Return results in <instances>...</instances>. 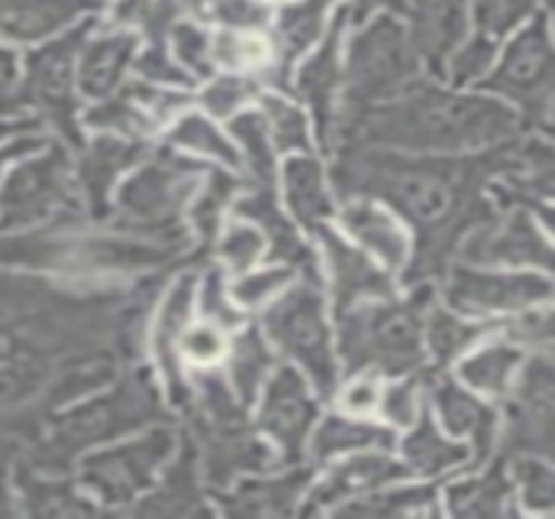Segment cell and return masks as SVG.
I'll return each mask as SVG.
<instances>
[{
    "instance_id": "e575fe53",
    "label": "cell",
    "mask_w": 555,
    "mask_h": 519,
    "mask_svg": "<svg viewBox=\"0 0 555 519\" xmlns=\"http://www.w3.org/2000/svg\"><path fill=\"white\" fill-rule=\"evenodd\" d=\"M384 432L364 426L361 419H328L315 439H312V452L319 462H328L335 455H345V452H358V449H367L371 442H380Z\"/></svg>"
},
{
    "instance_id": "2e32d148",
    "label": "cell",
    "mask_w": 555,
    "mask_h": 519,
    "mask_svg": "<svg viewBox=\"0 0 555 519\" xmlns=\"http://www.w3.org/2000/svg\"><path fill=\"white\" fill-rule=\"evenodd\" d=\"M306 488V471L280 478H247L218 491V510L231 517H283Z\"/></svg>"
},
{
    "instance_id": "4dcf8cb0",
    "label": "cell",
    "mask_w": 555,
    "mask_h": 519,
    "mask_svg": "<svg viewBox=\"0 0 555 519\" xmlns=\"http://www.w3.org/2000/svg\"><path fill=\"white\" fill-rule=\"evenodd\" d=\"M400 471L387 462V458H377V455H358L345 465H338L332 471V478L322 484L319 491V504H332L338 497H351V494H364L371 488H380L387 481H393Z\"/></svg>"
},
{
    "instance_id": "cb8c5ba5",
    "label": "cell",
    "mask_w": 555,
    "mask_h": 519,
    "mask_svg": "<svg viewBox=\"0 0 555 519\" xmlns=\"http://www.w3.org/2000/svg\"><path fill=\"white\" fill-rule=\"evenodd\" d=\"M338 81H341V65H338V23H335V29L325 36L322 49L299 68V78H296V91L315 111L322 127L328 124Z\"/></svg>"
},
{
    "instance_id": "ab89813d",
    "label": "cell",
    "mask_w": 555,
    "mask_h": 519,
    "mask_svg": "<svg viewBox=\"0 0 555 519\" xmlns=\"http://www.w3.org/2000/svg\"><path fill=\"white\" fill-rule=\"evenodd\" d=\"M133 72H137V78L153 81V85H172V88L192 85L185 68L172 59L169 42H146V49L137 52V59H133Z\"/></svg>"
},
{
    "instance_id": "d6a6232c",
    "label": "cell",
    "mask_w": 555,
    "mask_h": 519,
    "mask_svg": "<svg viewBox=\"0 0 555 519\" xmlns=\"http://www.w3.org/2000/svg\"><path fill=\"white\" fill-rule=\"evenodd\" d=\"M211 39L208 29L195 20H179L169 33V52L172 59L185 68V75L195 78H211L215 55H211Z\"/></svg>"
},
{
    "instance_id": "e0dca14e",
    "label": "cell",
    "mask_w": 555,
    "mask_h": 519,
    "mask_svg": "<svg viewBox=\"0 0 555 519\" xmlns=\"http://www.w3.org/2000/svg\"><path fill=\"white\" fill-rule=\"evenodd\" d=\"M498 85L514 94H540L555 85V49L543 26L527 29L504 55Z\"/></svg>"
},
{
    "instance_id": "5bb4252c",
    "label": "cell",
    "mask_w": 555,
    "mask_h": 519,
    "mask_svg": "<svg viewBox=\"0 0 555 519\" xmlns=\"http://www.w3.org/2000/svg\"><path fill=\"white\" fill-rule=\"evenodd\" d=\"M328 29V0H293L273 16V68L267 72L263 81L270 85H286L289 65L309 52Z\"/></svg>"
},
{
    "instance_id": "603a6c76",
    "label": "cell",
    "mask_w": 555,
    "mask_h": 519,
    "mask_svg": "<svg viewBox=\"0 0 555 519\" xmlns=\"http://www.w3.org/2000/svg\"><path fill=\"white\" fill-rule=\"evenodd\" d=\"M169 146H176L179 153H192L205 163L228 166V169L241 166V153L231 140V133H224L208 114L185 111L182 117H176L169 124Z\"/></svg>"
},
{
    "instance_id": "8d00e7d4",
    "label": "cell",
    "mask_w": 555,
    "mask_h": 519,
    "mask_svg": "<svg viewBox=\"0 0 555 519\" xmlns=\"http://www.w3.org/2000/svg\"><path fill=\"white\" fill-rule=\"evenodd\" d=\"M198 312H202L205 322H211L218 328L241 325V306L234 302L231 286H228L221 267H208L202 273V283H198Z\"/></svg>"
},
{
    "instance_id": "6da1fadb",
    "label": "cell",
    "mask_w": 555,
    "mask_h": 519,
    "mask_svg": "<svg viewBox=\"0 0 555 519\" xmlns=\"http://www.w3.org/2000/svg\"><path fill=\"white\" fill-rule=\"evenodd\" d=\"M163 419L166 406L156 384L150 380L146 371L130 367L117 374L104 393L55 410L46 419L39 439L26 449L20 465L42 475H68L75 458H81L94 445L117 442L140 429L159 426Z\"/></svg>"
},
{
    "instance_id": "d590c367",
    "label": "cell",
    "mask_w": 555,
    "mask_h": 519,
    "mask_svg": "<svg viewBox=\"0 0 555 519\" xmlns=\"http://www.w3.org/2000/svg\"><path fill=\"white\" fill-rule=\"evenodd\" d=\"M202 16L231 33H263L273 23L267 0H208Z\"/></svg>"
},
{
    "instance_id": "484cf974",
    "label": "cell",
    "mask_w": 555,
    "mask_h": 519,
    "mask_svg": "<svg viewBox=\"0 0 555 519\" xmlns=\"http://www.w3.org/2000/svg\"><path fill=\"white\" fill-rule=\"evenodd\" d=\"M231 140L241 153V166H247V185H273L276 179V146L260 111H241L231 117Z\"/></svg>"
},
{
    "instance_id": "9c48e42d",
    "label": "cell",
    "mask_w": 555,
    "mask_h": 519,
    "mask_svg": "<svg viewBox=\"0 0 555 519\" xmlns=\"http://www.w3.org/2000/svg\"><path fill=\"white\" fill-rule=\"evenodd\" d=\"M192 309H195V270L185 267L176 273L172 286L163 293L153 319V335H150V351L156 361V371L166 380V393L172 406L185 410L192 384L182 377V358H179V338L192 325Z\"/></svg>"
},
{
    "instance_id": "3957f363",
    "label": "cell",
    "mask_w": 555,
    "mask_h": 519,
    "mask_svg": "<svg viewBox=\"0 0 555 519\" xmlns=\"http://www.w3.org/2000/svg\"><path fill=\"white\" fill-rule=\"evenodd\" d=\"M205 169L208 163L182 156L176 146L150 150L146 159L124 179L107 224L143 237L189 241L182 215L189 198L198 192Z\"/></svg>"
},
{
    "instance_id": "7bdbcfd3",
    "label": "cell",
    "mask_w": 555,
    "mask_h": 519,
    "mask_svg": "<svg viewBox=\"0 0 555 519\" xmlns=\"http://www.w3.org/2000/svg\"><path fill=\"white\" fill-rule=\"evenodd\" d=\"M380 406H384V413H387L393 423H400V426H410L413 416H416V410H413V393H410L406 387L387 390V397H380Z\"/></svg>"
},
{
    "instance_id": "836d02e7",
    "label": "cell",
    "mask_w": 555,
    "mask_h": 519,
    "mask_svg": "<svg viewBox=\"0 0 555 519\" xmlns=\"http://www.w3.org/2000/svg\"><path fill=\"white\" fill-rule=\"evenodd\" d=\"M263 250H267V237H263V231H260L254 221H247V218L231 221L224 231H218V241H215L218 260H221L228 270H234V273H247V270L263 257Z\"/></svg>"
},
{
    "instance_id": "8992f818",
    "label": "cell",
    "mask_w": 555,
    "mask_h": 519,
    "mask_svg": "<svg viewBox=\"0 0 555 519\" xmlns=\"http://www.w3.org/2000/svg\"><path fill=\"white\" fill-rule=\"evenodd\" d=\"M263 335L289 361H296L319 390H328L335 384L332 338L325 325L322 293L312 276L299 286H286L270 306H263Z\"/></svg>"
},
{
    "instance_id": "7a4b0ae2",
    "label": "cell",
    "mask_w": 555,
    "mask_h": 519,
    "mask_svg": "<svg viewBox=\"0 0 555 519\" xmlns=\"http://www.w3.org/2000/svg\"><path fill=\"white\" fill-rule=\"evenodd\" d=\"M185 413L189 436L198 449L202 475L211 494L231 488L247 471L270 468V452L254 436L244 416V403L231 390L228 377L215 374L211 367L202 371L192 384Z\"/></svg>"
},
{
    "instance_id": "f1b7e54d",
    "label": "cell",
    "mask_w": 555,
    "mask_h": 519,
    "mask_svg": "<svg viewBox=\"0 0 555 519\" xmlns=\"http://www.w3.org/2000/svg\"><path fill=\"white\" fill-rule=\"evenodd\" d=\"M260 117L270 130L276 153H309L312 127L299 104L283 94H260Z\"/></svg>"
},
{
    "instance_id": "30bf717a",
    "label": "cell",
    "mask_w": 555,
    "mask_h": 519,
    "mask_svg": "<svg viewBox=\"0 0 555 519\" xmlns=\"http://www.w3.org/2000/svg\"><path fill=\"white\" fill-rule=\"evenodd\" d=\"M182 452L179 458L159 471V478L153 481V488L130 507L133 517H205L208 507V494H205V475H202V462H198V449L192 442V436L182 439Z\"/></svg>"
},
{
    "instance_id": "f546056e",
    "label": "cell",
    "mask_w": 555,
    "mask_h": 519,
    "mask_svg": "<svg viewBox=\"0 0 555 519\" xmlns=\"http://www.w3.org/2000/svg\"><path fill=\"white\" fill-rule=\"evenodd\" d=\"M387 192L393 195V202H400L413 218L433 221L439 215H446L449 208V185L429 172H400V176H387Z\"/></svg>"
},
{
    "instance_id": "5b68a950",
    "label": "cell",
    "mask_w": 555,
    "mask_h": 519,
    "mask_svg": "<svg viewBox=\"0 0 555 519\" xmlns=\"http://www.w3.org/2000/svg\"><path fill=\"white\" fill-rule=\"evenodd\" d=\"M176 449V432L169 426H150L143 436L85 452L78 462V488L101 507H133L159 478Z\"/></svg>"
},
{
    "instance_id": "60d3db41",
    "label": "cell",
    "mask_w": 555,
    "mask_h": 519,
    "mask_svg": "<svg viewBox=\"0 0 555 519\" xmlns=\"http://www.w3.org/2000/svg\"><path fill=\"white\" fill-rule=\"evenodd\" d=\"M514 354L507 351H485L481 358H475L468 367H465V377L475 384V387H485V390H494L507 374H511V364Z\"/></svg>"
},
{
    "instance_id": "7402d4cb",
    "label": "cell",
    "mask_w": 555,
    "mask_h": 519,
    "mask_svg": "<svg viewBox=\"0 0 555 519\" xmlns=\"http://www.w3.org/2000/svg\"><path fill=\"white\" fill-rule=\"evenodd\" d=\"M228 384L237 393V400L244 406H250L257 400V393L263 390V384L273 374V351L267 345V338L260 335V328H244L237 332V338L228 345Z\"/></svg>"
},
{
    "instance_id": "83f0119b",
    "label": "cell",
    "mask_w": 555,
    "mask_h": 519,
    "mask_svg": "<svg viewBox=\"0 0 555 519\" xmlns=\"http://www.w3.org/2000/svg\"><path fill=\"white\" fill-rule=\"evenodd\" d=\"M111 20L130 33H143L146 42H169L172 26L182 20V0H107Z\"/></svg>"
},
{
    "instance_id": "44dd1931",
    "label": "cell",
    "mask_w": 555,
    "mask_h": 519,
    "mask_svg": "<svg viewBox=\"0 0 555 519\" xmlns=\"http://www.w3.org/2000/svg\"><path fill=\"white\" fill-rule=\"evenodd\" d=\"M341 221H345V231L387 267H400L406 260V234L390 211L371 202H354L345 208Z\"/></svg>"
},
{
    "instance_id": "ba28073f",
    "label": "cell",
    "mask_w": 555,
    "mask_h": 519,
    "mask_svg": "<svg viewBox=\"0 0 555 519\" xmlns=\"http://www.w3.org/2000/svg\"><path fill=\"white\" fill-rule=\"evenodd\" d=\"M315 423V400L309 393V384L293 371H273L263 384V400L257 410V429L280 449L286 462H296L309 429Z\"/></svg>"
},
{
    "instance_id": "9a60e30c",
    "label": "cell",
    "mask_w": 555,
    "mask_h": 519,
    "mask_svg": "<svg viewBox=\"0 0 555 519\" xmlns=\"http://www.w3.org/2000/svg\"><path fill=\"white\" fill-rule=\"evenodd\" d=\"M13 501L29 517H91L98 510L68 475H42L23 465L13 471Z\"/></svg>"
},
{
    "instance_id": "d4e9b609",
    "label": "cell",
    "mask_w": 555,
    "mask_h": 519,
    "mask_svg": "<svg viewBox=\"0 0 555 519\" xmlns=\"http://www.w3.org/2000/svg\"><path fill=\"white\" fill-rule=\"evenodd\" d=\"M81 120H85V127H91L98 133H117V137H130V140H146L156 130V120L140 107V101L133 98L127 81L114 94L94 101Z\"/></svg>"
},
{
    "instance_id": "1f68e13d",
    "label": "cell",
    "mask_w": 555,
    "mask_h": 519,
    "mask_svg": "<svg viewBox=\"0 0 555 519\" xmlns=\"http://www.w3.org/2000/svg\"><path fill=\"white\" fill-rule=\"evenodd\" d=\"M260 94V78L257 75H241V72H224V75H211V81L202 91V107L211 117H234L241 114L254 98Z\"/></svg>"
},
{
    "instance_id": "ffe728a7",
    "label": "cell",
    "mask_w": 555,
    "mask_h": 519,
    "mask_svg": "<svg viewBox=\"0 0 555 519\" xmlns=\"http://www.w3.org/2000/svg\"><path fill=\"white\" fill-rule=\"evenodd\" d=\"M322 244H325V257H328V270H332V283H335V306L345 312L351 302L364 299V296H377L384 293V276L377 273V267L354 250L351 244H345L341 237H335L328 228L319 231Z\"/></svg>"
},
{
    "instance_id": "4316f807",
    "label": "cell",
    "mask_w": 555,
    "mask_h": 519,
    "mask_svg": "<svg viewBox=\"0 0 555 519\" xmlns=\"http://www.w3.org/2000/svg\"><path fill=\"white\" fill-rule=\"evenodd\" d=\"M211 55H215V65L228 72H241V75H257L260 85L276 59L273 39H263L260 33H231V29H221L211 39Z\"/></svg>"
},
{
    "instance_id": "d6986e66",
    "label": "cell",
    "mask_w": 555,
    "mask_h": 519,
    "mask_svg": "<svg viewBox=\"0 0 555 519\" xmlns=\"http://www.w3.org/2000/svg\"><path fill=\"white\" fill-rule=\"evenodd\" d=\"M247 182H241L234 176V169L228 166H208L205 176H202V189L189 208V231L195 237V247L202 254H208L218 241V231H221V218L224 211L237 202V195L244 192Z\"/></svg>"
},
{
    "instance_id": "277c9868",
    "label": "cell",
    "mask_w": 555,
    "mask_h": 519,
    "mask_svg": "<svg viewBox=\"0 0 555 519\" xmlns=\"http://www.w3.org/2000/svg\"><path fill=\"white\" fill-rule=\"evenodd\" d=\"M85 215L75 189L72 150L59 140L16 163L0 179V231H29L59 218ZM88 218V215H85Z\"/></svg>"
},
{
    "instance_id": "ac0fdd59",
    "label": "cell",
    "mask_w": 555,
    "mask_h": 519,
    "mask_svg": "<svg viewBox=\"0 0 555 519\" xmlns=\"http://www.w3.org/2000/svg\"><path fill=\"white\" fill-rule=\"evenodd\" d=\"M283 192L293 218L306 224L309 231H322L325 221L332 218V195L325 185V172L319 159L309 153H296L283 166Z\"/></svg>"
},
{
    "instance_id": "7c38bea8",
    "label": "cell",
    "mask_w": 555,
    "mask_h": 519,
    "mask_svg": "<svg viewBox=\"0 0 555 519\" xmlns=\"http://www.w3.org/2000/svg\"><path fill=\"white\" fill-rule=\"evenodd\" d=\"M104 0H0V36L36 46L101 10Z\"/></svg>"
},
{
    "instance_id": "b9f144b4",
    "label": "cell",
    "mask_w": 555,
    "mask_h": 519,
    "mask_svg": "<svg viewBox=\"0 0 555 519\" xmlns=\"http://www.w3.org/2000/svg\"><path fill=\"white\" fill-rule=\"evenodd\" d=\"M341 406H345V413H351V416H367V413H374V410L380 406V387H377L374 380H358V384H351V387L345 390Z\"/></svg>"
},
{
    "instance_id": "52a82bcc",
    "label": "cell",
    "mask_w": 555,
    "mask_h": 519,
    "mask_svg": "<svg viewBox=\"0 0 555 519\" xmlns=\"http://www.w3.org/2000/svg\"><path fill=\"white\" fill-rule=\"evenodd\" d=\"M146 153H150L146 140H130V137H117V133H98L72 153L75 189H78L88 221H98V224L107 221L114 185L120 182V176H127L133 166H140L146 159Z\"/></svg>"
},
{
    "instance_id": "8fae6325",
    "label": "cell",
    "mask_w": 555,
    "mask_h": 519,
    "mask_svg": "<svg viewBox=\"0 0 555 519\" xmlns=\"http://www.w3.org/2000/svg\"><path fill=\"white\" fill-rule=\"evenodd\" d=\"M137 59V33L114 26L101 33H88L78 49V94L88 101H101L114 94Z\"/></svg>"
},
{
    "instance_id": "f35d334b",
    "label": "cell",
    "mask_w": 555,
    "mask_h": 519,
    "mask_svg": "<svg viewBox=\"0 0 555 519\" xmlns=\"http://www.w3.org/2000/svg\"><path fill=\"white\" fill-rule=\"evenodd\" d=\"M228 354V341L221 335L218 325L211 322H202V325H189L179 338V358L195 367V371H208L215 367L221 358Z\"/></svg>"
},
{
    "instance_id": "ee69618b",
    "label": "cell",
    "mask_w": 555,
    "mask_h": 519,
    "mask_svg": "<svg viewBox=\"0 0 555 519\" xmlns=\"http://www.w3.org/2000/svg\"><path fill=\"white\" fill-rule=\"evenodd\" d=\"M16 78H20V62L13 55V49H0V101L13 91Z\"/></svg>"
},
{
    "instance_id": "4fadbf2b",
    "label": "cell",
    "mask_w": 555,
    "mask_h": 519,
    "mask_svg": "<svg viewBox=\"0 0 555 519\" xmlns=\"http://www.w3.org/2000/svg\"><path fill=\"white\" fill-rule=\"evenodd\" d=\"M234 211H237V218H247V221H254L263 231L267 250H270L273 263H283L293 273L302 270L306 276H315L312 257H309L306 244L299 241L296 228L289 224V218L276 205L273 185H244V192L234 202Z\"/></svg>"
},
{
    "instance_id": "74e56055",
    "label": "cell",
    "mask_w": 555,
    "mask_h": 519,
    "mask_svg": "<svg viewBox=\"0 0 555 519\" xmlns=\"http://www.w3.org/2000/svg\"><path fill=\"white\" fill-rule=\"evenodd\" d=\"M293 283V270L283 267V263H273L267 270H257V273H241V280L231 286V296L241 309H263L270 306L286 286Z\"/></svg>"
},
{
    "instance_id": "f6af8a7d",
    "label": "cell",
    "mask_w": 555,
    "mask_h": 519,
    "mask_svg": "<svg viewBox=\"0 0 555 519\" xmlns=\"http://www.w3.org/2000/svg\"><path fill=\"white\" fill-rule=\"evenodd\" d=\"M205 3H208V0H182V7H185V10H195V13H202Z\"/></svg>"
}]
</instances>
